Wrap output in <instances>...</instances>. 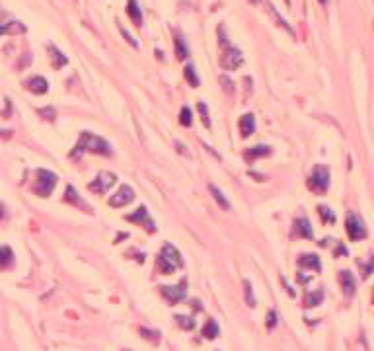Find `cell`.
Listing matches in <instances>:
<instances>
[{
	"instance_id": "603a6c76",
	"label": "cell",
	"mask_w": 374,
	"mask_h": 351,
	"mask_svg": "<svg viewBox=\"0 0 374 351\" xmlns=\"http://www.w3.org/2000/svg\"><path fill=\"white\" fill-rule=\"evenodd\" d=\"M16 31L22 33V31H26V27L22 26L20 22H10V24H2L0 26V35L2 33H16Z\"/></svg>"
},
{
	"instance_id": "74e56055",
	"label": "cell",
	"mask_w": 374,
	"mask_h": 351,
	"mask_svg": "<svg viewBox=\"0 0 374 351\" xmlns=\"http://www.w3.org/2000/svg\"><path fill=\"white\" fill-rule=\"evenodd\" d=\"M6 18H8V14H6V12H2V10H0V26H2V22H4V20H6Z\"/></svg>"
},
{
	"instance_id": "8992f818",
	"label": "cell",
	"mask_w": 374,
	"mask_h": 351,
	"mask_svg": "<svg viewBox=\"0 0 374 351\" xmlns=\"http://www.w3.org/2000/svg\"><path fill=\"white\" fill-rule=\"evenodd\" d=\"M162 295H164V298L168 300V302H172V304H176V302H180V300H184L187 295V281L184 279L180 285H176V287H170V285H162L160 287Z\"/></svg>"
},
{
	"instance_id": "6da1fadb",
	"label": "cell",
	"mask_w": 374,
	"mask_h": 351,
	"mask_svg": "<svg viewBox=\"0 0 374 351\" xmlns=\"http://www.w3.org/2000/svg\"><path fill=\"white\" fill-rule=\"evenodd\" d=\"M84 152H94V154L111 156V144L107 142L106 139H102V137L92 135V133L84 131V133L80 135V139H78V142L74 144L70 156H72V158H76V156L80 158Z\"/></svg>"
},
{
	"instance_id": "7402d4cb",
	"label": "cell",
	"mask_w": 374,
	"mask_h": 351,
	"mask_svg": "<svg viewBox=\"0 0 374 351\" xmlns=\"http://www.w3.org/2000/svg\"><path fill=\"white\" fill-rule=\"evenodd\" d=\"M218 334H220V328H218V324H216L214 320H209L207 324L203 326V336H205L207 340H214Z\"/></svg>"
},
{
	"instance_id": "30bf717a",
	"label": "cell",
	"mask_w": 374,
	"mask_h": 351,
	"mask_svg": "<svg viewBox=\"0 0 374 351\" xmlns=\"http://www.w3.org/2000/svg\"><path fill=\"white\" fill-rule=\"evenodd\" d=\"M127 220H131V222H142L144 226H146V230L148 232H154L156 230V226H154V222L150 220V216H148V211H146V207H138L134 213H131V215L125 216Z\"/></svg>"
},
{
	"instance_id": "277c9868",
	"label": "cell",
	"mask_w": 374,
	"mask_h": 351,
	"mask_svg": "<svg viewBox=\"0 0 374 351\" xmlns=\"http://www.w3.org/2000/svg\"><path fill=\"white\" fill-rule=\"evenodd\" d=\"M308 188L312 189L314 193H318V195H323L329 189V170L325 166L318 164L312 170V174L308 176Z\"/></svg>"
},
{
	"instance_id": "e575fe53",
	"label": "cell",
	"mask_w": 374,
	"mask_h": 351,
	"mask_svg": "<svg viewBox=\"0 0 374 351\" xmlns=\"http://www.w3.org/2000/svg\"><path fill=\"white\" fill-rule=\"evenodd\" d=\"M66 199H68V201H72V203H80V199L74 195V189H72V188H66Z\"/></svg>"
},
{
	"instance_id": "d590c367",
	"label": "cell",
	"mask_w": 374,
	"mask_h": 351,
	"mask_svg": "<svg viewBox=\"0 0 374 351\" xmlns=\"http://www.w3.org/2000/svg\"><path fill=\"white\" fill-rule=\"evenodd\" d=\"M119 29H121V33H123V37H125V39H127V41H129V43H131L133 47H138V43H136V41H134L133 37L129 35V31H125V29H123V27H121V26H119Z\"/></svg>"
},
{
	"instance_id": "ffe728a7",
	"label": "cell",
	"mask_w": 374,
	"mask_h": 351,
	"mask_svg": "<svg viewBox=\"0 0 374 351\" xmlns=\"http://www.w3.org/2000/svg\"><path fill=\"white\" fill-rule=\"evenodd\" d=\"M47 49H49V53H51V59H53V67L55 69H61L62 65H66V57L61 53L55 45H47Z\"/></svg>"
},
{
	"instance_id": "f1b7e54d",
	"label": "cell",
	"mask_w": 374,
	"mask_h": 351,
	"mask_svg": "<svg viewBox=\"0 0 374 351\" xmlns=\"http://www.w3.org/2000/svg\"><path fill=\"white\" fill-rule=\"evenodd\" d=\"M176 320H178V324L182 326L184 330H193V328H195L193 318H187V316H176Z\"/></svg>"
},
{
	"instance_id": "8d00e7d4",
	"label": "cell",
	"mask_w": 374,
	"mask_h": 351,
	"mask_svg": "<svg viewBox=\"0 0 374 351\" xmlns=\"http://www.w3.org/2000/svg\"><path fill=\"white\" fill-rule=\"evenodd\" d=\"M218 80H220V82H222V84H224V90H226V92H228V94H232V82L228 80V78H226V76H220V78H218Z\"/></svg>"
},
{
	"instance_id": "7a4b0ae2",
	"label": "cell",
	"mask_w": 374,
	"mask_h": 351,
	"mask_svg": "<svg viewBox=\"0 0 374 351\" xmlns=\"http://www.w3.org/2000/svg\"><path fill=\"white\" fill-rule=\"evenodd\" d=\"M182 266H184V260H182V254L178 252V248L172 246V244H166L162 248L160 256L156 258L158 271L164 273V275H170V273H174L176 270H180Z\"/></svg>"
},
{
	"instance_id": "5b68a950",
	"label": "cell",
	"mask_w": 374,
	"mask_h": 351,
	"mask_svg": "<svg viewBox=\"0 0 374 351\" xmlns=\"http://www.w3.org/2000/svg\"><path fill=\"white\" fill-rule=\"evenodd\" d=\"M242 65H244V55H242L240 49L232 47V45L224 47V53L220 57V67L226 69V70H236Z\"/></svg>"
},
{
	"instance_id": "8fae6325",
	"label": "cell",
	"mask_w": 374,
	"mask_h": 351,
	"mask_svg": "<svg viewBox=\"0 0 374 351\" xmlns=\"http://www.w3.org/2000/svg\"><path fill=\"white\" fill-rule=\"evenodd\" d=\"M253 2H259V4H261V6H263V8H265V10H267L269 14H271V16H273V20H275V22H277V26L285 27V29H287V31H289V33H291V35H294V29H293V27H291V26H289V24H287V20H285V18H283V16H279V12H277V10H275V6H273V4H271V2H269V0H253Z\"/></svg>"
},
{
	"instance_id": "7c38bea8",
	"label": "cell",
	"mask_w": 374,
	"mask_h": 351,
	"mask_svg": "<svg viewBox=\"0 0 374 351\" xmlns=\"http://www.w3.org/2000/svg\"><path fill=\"white\" fill-rule=\"evenodd\" d=\"M293 232L296 236H302V238H314V230H312V224H310L308 218H296Z\"/></svg>"
},
{
	"instance_id": "5bb4252c",
	"label": "cell",
	"mask_w": 374,
	"mask_h": 351,
	"mask_svg": "<svg viewBox=\"0 0 374 351\" xmlns=\"http://www.w3.org/2000/svg\"><path fill=\"white\" fill-rule=\"evenodd\" d=\"M255 131V117L251 113H244L240 117V133L242 137H249L253 135Z\"/></svg>"
},
{
	"instance_id": "d4e9b609",
	"label": "cell",
	"mask_w": 374,
	"mask_h": 351,
	"mask_svg": "<svg viewBox=\"0 0 374 351\" xmlns=\"http://www.w3.org/2000/svg\"><path fill=\"white\" fill-rule=\"evenodd\" d=\"M176 55H178V59H182V61L189 55V49H187V45L184 43V39H182L180 35L176 37Z\"/></svg>"
},
{
	"instance_id": "f35d334b",
	"label": "cell",
	"mask_w": 374,
	"mask_h": 351,
	"mask_svg": "<svg viewBox=\"0 0 374 351\" xmlns=\"http://www.w3.org/2000/svg\"><path fill=\"white\" fill-rule=\"evenodd\" d=\"M320 2H321V4H325V2H327V0H320Z\"/></svg>"
},
{
	"instance_id": "484cf974",
	"label": "cell",
	"mask_w": 374,
	"mask_h": 351,
	"mask_svg": "<svg viewBox=\"0 0 374 351\" xmlns=\"http://www.w3.org/2000/svg\"><path fill=\"white\" fill-rule=\"evenodd\" d=\"M186 78H187V82H189L191 88H197V86H199V78H197L193 67H186Z\"/></svg>"
},
{
	"instance_id": "ac0fdd59",
	"label": "cell",
	"mask_w": 374,
	"mask_h": 351,
	"mask_svg": "<svg viewBox=\"0 0 374 351\" xmlns=\"http://www.w3.org/2000/svg\"><path fill=\"white\" fill-rule=\"evenodd\" d=\"M127 12H129L131 20L134 22V26H138V27L142 26V12H140L136 0H129V4H127Z\"/></svg>"
},
{
	"instance_id": "2e32d148",
	"label": "cell",
	"mask_w": 374,
	"mask_h": 351,
	"mask_svg": "<svg viewBox=\"0 0 374 351\" xmlns=\"http://www.w3.org/2000/svg\"><path fill=\"white\" fill-rule=\"evenodd\" d=\"M298 266H300V268H308V270H314V271H320L321 270L320 258H318L316 254H304V256H300V260H298Z\"/></svg>"
},
{
	"instance_id": "ba28073f",
	"label": "cell",
	"mask_w": 374,
	"mask_h": 351,
	"mask_svg": "<svg viewBox=\"0 0 374 351\" xmlns=\"http://www.w3.org/2000/svg\"><path fill=\"white\" fill-rule=\"evenodd\" d=\"M115 182H117L115 174H111V172H100L98 178L88 186V189H92L94 193H106L107 189L111 188Z\"/></svg>"
},
{
	"instance_id": "836d02e7",
	"label": "cell",
	"mask_w": 374,
	"mask_h": 351,
	"mask_svg": "<svg viewBox=\"0 0 374 351\" xmlns=\"http://www.w3.org/2000/svg\"><path fill=\"white\" fill-rule=\"evenodd\" d=\"M39 113H41V115H43L45 119H51V121L55 119V111H53V108H47V109L43 108V109H39Z\"/></svg>"
},
{
	"instance_id": "9c48e42d",
	"label": "cell",
	"mask_w": 374,
	"mask_h": 351,
	"mask_svg": "<svg viewBox=\"0 0 374 351\" xmlns=\"http://www.w3.org/2000/svg\"><path fill=\"white\" fill-rule=\"evenodd\" d=\"M133 199H134L133 188H131V186H121L117 193H113V195L109 197V205H111V207H125V205H129Z\"/></svg>"
},
{
	"instance_id": "3957f363",
	"label": "cell",
	"mask_w": 374,
	"mask_h": 351,
	"mask_svg": "<svg viewBox=\"0 0 374 351\" xmlns=\"http://www.w3.org/2000/svg\"><path fill=\"white\" fill-rule=\"evenodd\" d=\"M55 186H57V176L51 170H37L35 172V184H33V191L39 197H49L53 193Z\"/></svg>"
},
{
	"instance_id": "52a82bcc",
	"label": "cell",
	"mask_w": 374,
	"mask_h": 351,
	"mask_svg": "<svg viewBox=\"0 0 374 351\" xmlns=\"http://www.w3.org/2000/svg\"><path fill=\"white\" fill-rule=\"evenodd\" d=\"M347 234L351 240H363L367 236V228H365V222H363L361 216L357 215L347 216Z\"/></svg>"
},
{
	"instance_id": "e0dca14e",
	"label": "cell",
	"mask_w": 374,
	"mask_h": 351,
	"mask_svg": "<svg viewBox=\"0 0 374 351\" xmlns=\"http://www.w3.org/2000/svg\"><path fill=\"white\" fill-rule=\"evenodd\" d=\"M271 154V148L269 146H265V144H257V146H253V148H249L246 154H244V158L248 160V162H253L255 158H261V156H269Z\"/></svg>"
},
{
	"instance_id": "83f0119b",
	"label": "cell",
	"mask_w": 374,
	"mask_h": 351,
	"mask_svg": "<svg viewBox=\"0 0 374 351\" xmlns=\"http://www.w3.org/2000/svg\"><path fill=\"white\" fill-rule=\"evenodd\" d=\"M180 123L182 125H186V127H191V123H193V119H191V109L187 108H182V115H180Z\"/></svg>"
},
{
	"instance_id": "d6986e66",
	"label": "cell",
	"mask_w": 374,
	"mask_h": 351,
	"mask_svg": "<svg viewBox=\"0 0 374 351\" xmlns=\"http://www.w3.org/2000/svg\"><path fill=\"white\" fill-rule=\"evenodd\" d=\"M209 189H211V193H213L214 201H216V203H218V205H220L224 211H230V203H228V199L224 197V193L216 188V186H213V184L209 186Z\"/></svg>"
},
{
	"instance_id": "f546056e",
	"label": "cell",
	"mask_w": 374,
	"mask_h": 351,
	"mask_svg": "<svg viewBox=\"0 0 374 351\" xmlns=\"http://www.w3.org/2000/svg\"><path fill=\"white\" fill-rule=\"evenodd\" d=\"M199 113H201V119L205 121V125L207 127H211V119H209V109H207V104H203V102H199Z\"/></svg>"
},
{
	"instance_id": "4316f807",
	"label": "cell",
	"mask_w": 374,
	"mask_h": 351,
	"mask_svg": "<svg viewBox=\"0 0 374 351\" xmlns=\"http://www.w3.org/2000/svg\"><path fill=\"white\" fill-rule=\"evenodd\" d=\"M244 289H246V302L249 306H255V297H253V291H251V283L244 281Z\"/></svg>"
},
{
	"instance_id": "cb8c5ba5",
	"label": "cell",
	"mask_w": 374,
	"mask_h": 351,
	"mask_svg": "<svg viewBox=\"0 0 374 351\" xmlns=\"http://www.w3.org/2000/svg\"><path fill=\"white\" fill-rule=\"evenodd\" d=\"M321 300H323V293H321V291H314V293H310V295L306 297V306H308V308L318 306V304H321Z\"/></svg>"
},
{
	"instance_id": "4fadbf2b",
	"label": "cell",
	"mask_w": 374,
	"mask_h": 351,
	"mask_svg": "<svg viewBox=\"0 0 374 351\" xmlns=\"http://www.w3.org/2000/svg\"><path fill=\"white\" fill-rule=\"evenodd\" d=\"M26 88L33 94H45L49 90V82L45 80L43 76H33L26 82Z\"/></svg>"
},
{
	"instance_id": "9a60e30c",
	"label": "cell",
	"mask_w": 374,
	"mask_h": 351,
	"mask_svg": "<svg viewBox=\"0 0 374 351\" xmlns=\"http://www.w3.org/2000/svg\"><path fill=\"white\" fill-rule=\"evenodd\" d=\"M339 281H341V287H343L345 295H347V297H353V295H355V289H357L353 273H351V271H341V275H339Z\"/></svg>"
},
{
	"instance_id": "4dcf8cb0",
	"label": "cell",
	"mask_w": 374,
	"mask_h": 351,
	"mask_svg": "<svg viewBox=\"0 0 374 351\" xmlns=\"http://www.w3.org/2000/svg\"><path fill=\"white\" fill-rule=\"evenodd\" d=\"M318 211H320V215L323 220H329V222H335V215L331 213V209L329 207H323V205H320L318 207Z\"/></svg>"
},
{
	"instance_id": "44dd1931",
	"label": "cell",
	"mask_w": 374,
	"mask_h": 351,
	"mask_svg": "<svg viewBox=\"0 0 374 351\" xmlns=\"http://www.w3.org/2000/svg\"><path fill=\"white\" fill-rule=\"evenodd\" d=\"M12 260H14L12 250H10L8 246H0V270L8 268V266L12 264Z\"/></svg>"
},
{
	"instance_id": "d6a6232c",
	"label": "cell",
	"mask_w": 374,
	"mask_h": 351,
	"mask_svg": "<svg viewBox=\"0 0 374 351\" xmlns=\"http://www.w3.org/2000/svg\"><path fill=\"white\" fill-rule=\"evenodd\" d=\"M267 326H269V328H275V326H277V312H275V310H269Z\"/></svg>"
},
{
	"instance_id": "1f68e13d",
	"label": "cell",
	"mask_w": 374,
	"mask_h": 351,
	"mask_svg": "<svg viewBox=\"0 0 374 351\" xmlns=\"http://www.w3.org/2000/svg\"><path fill=\"white\" fill-rule=\"evenodd\" d=\"M140 334H146L144 338L154 340V342H158V338H160V334H158V332H150V330H146V328H140Z\"/></svg>"
}]
</instances>
